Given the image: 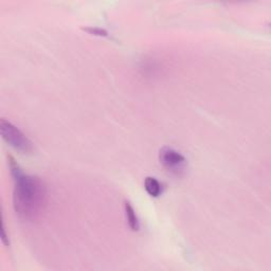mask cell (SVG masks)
<instances>
[{
    "label": "cell",
    "mask_w": 271,
    "mask_h": 271,
    "mask_svg": "<svg viewBox=\"0 0 271 271\" xmlns=\"http://www.w3.org/2000/svg\"><path fill=\"white\" fill-rule=\"evenodd\" d=\"M144 189L146 193L151 197H155V198L162 194L163 191L162 185L160 184V181L155 177H152V176H149V177L144 179Z\"/></svg>",
    "instance_id": "obj_4"
},
{
    "label": "cell",
    "mask_w": 271,
    "mask_h": 271,
    "mask_svg": "<svg viewBox=\"0 0 271 271\" xmlns=\"http://www.w3.org/2000/svg\"><path fill=\"white\" fill-rule=\"evenodd\" d=\"M124 210H125V216L129 228L133 231H139V229H140V222H139L133 204L126 200L125 203H124Z\"/></svg>",
    "instance_id": "obj_5"
},
{
    "label": "cell",
    "mask_w": 271,
    "mask_h": 271,
    "mask_svg": "<svg viewBox=\"0 0 271 271\" xmlns=\"http://www.w3.org/2000/svg\"><path fill=\"white\" fill-rule=\"evenodd\" d=\"M83 30L88 32L91 35H96V36H103V38H106L108 36V32L105 30V29H102L99 27H89V28H83Z\"/></svg>",
    "instance_id": "obj_6"
},
{
    "label": "cell",
    "mask_w": 271,
    "mask_h": 271,
    "mask_svg": "<svg viewBox=\"0 0 271 271\" xmlns=\"http://www.w3.org/2000/svg\"><path fill=\"white\" fill-rule=\"evenodd\" d=\"M0 131H1L3 140L13 149L23 154H29L33 151V143L30 141V139L12 122L1 119Z\"/></svg>",
    "instance_id": "obj_2"
},
{
    "label": "cell",
    "mask_w": 271,
    "mask_h": 271,
    "mask_svg": "<svg viewBox=\"0 0 271 271\" xmlns=\"http://www.w3.org/2000/svg\"><path fill=\"white\" fill-rule=\"evenodd\" d=\"M1 240H2V243L5 247H8L10 245V241H9V237L6 236V234H5V228H4V223H3V219H2V222H1Z\"/></svg>",
    "instance_id": "obj_7"
},
{
    "label": "cell",
    "mask_w": 271,
    "mask_h": 271,
    "mask_svg": "<svg viewBox=\"0 0 271 271\" xmlns=\"http://www.w3.org/2000/svg\"><path fill=\"white\" fill-rule=\"evenodd\" d=\"M9 166L14 181V211L23 221H34L47 206V188L40 178L24 173L12 156H9Z\"/></svg>",
    "instance_id": "obj_1"
},
{
    "label": "cell",
    "mask_w": 271,
    "mask_h": 271,
    "mask_svg": "<svg viewBox=\"0 0 271 271\" xmlns=\"http://www.w3.org/2000/svg\"><path fill=\"white\" fill-rule=\"evenodd\" d=\"M159 161L167 172L173 175L181 176L188 167V160L178 151L170 146H164L159 152Z\"/></svg>",
    "instance_id": "obj_3"
}]
</instances>
